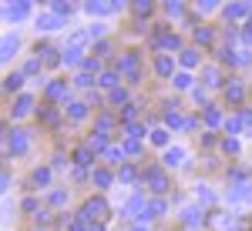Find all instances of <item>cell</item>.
Here are the masks:
<instances>
[{
	"label": "cell",
	"instance_id": "obj_17",
	"mask_svg": "<svg viewBox=\"0 0 252 231\" xmlns=\"http://www.w3.org/2000/svg\"><path fill=\"white\" fill-rule=\"evenodd\" d=\"M14 47H17V37H3V57H10Z\"/></svg>",
	"mask_w": 252,
	"mask_h": 231
},
{
	"label": "cell",
	"instance_id": "obj_29",
	"mask_svg": "<svg viewBox=\"0 0 252 231\" xmlns=\"http://www.w3.org/2000/svg\"><path fill=\"white\" fill-rule=\"evenodd\" d=\"M249 27H252V20H249Z\"/></svg>",
	"mask_w": 252,
	"mask_h": 231
},
{
	"label": "cell",
	"instance_id": "obj_4",
	"mask_svg": "<svg viewBox=\"0 0 252 231\" xmlns=\"http://www.w3.org/2000/svg\"><path fill=\"white\" fill-rule=\"evenodd\" d=\"M148 181H152V188H155V191H165V188H168V178L158 171V168H152V171H148Z\"/></svg>",
	"mask_w": 252,
	"mask_h": 231
},
{
	"label": "cell",
	"instance_id": "obj_5",
	"mask_svg": "<svg viewBox=\"0 0 252 231\" xmlns=\"http://www.w3.org/2000/svg\"><path fill=\"white\" fill-rule=\"evenodd\" d=\"M47 94H51V97H64V94H67V84H64V80H54V84L47 87Z\"/></svg>",
	"mask_w": 252,
	"mask_h": 231
},
{
	"label": "cell",
	"instance_id": "obj_18",
	"mask_svg": "<svg viewBox=\"0 0 252 231\" xmlns=\"http://www.w3.org/2000/svg\"><path fill=\"white\" fill-rule=\"evenodd\" d=\"M195 40H202V44H209V40H212V30H205V27H198V30H195Z\"/></svg>",
	"mask_w": 252,
	"mask_h": 231
},
{
	"label": "cell",
	"instance_id": "obj_22",
	"mask_svg": "<svg viewBox=\"0 0 252 231\" xmlns=\"http://www.w3.org/2000/svg\"><path fill=\"white\" fill-rule=\"evenodd\" d=\"M165 161H168V164H178V161H182V151H178V148H175V151H168V157H165Z\"/></svg>",
	"mask_w": 252,
	"mask_h": 231
},
{
	"label": "cell",
	"instance_id": "obj_19",
	"mask_svg": "<svg viewBox=\"0 0 252 231\" xmlns=\"http://www.w3.org/2000/svg\"><path fill=\"white\" fill-rule=\"evenodd\" d=\"M185 221H189V225H198V221H202V214L195 211V208H189V211H185Z\"/></svg>",
	"mask_w": 252,
	"mask_h": 231
},
{
	"label": "cell",
	"instance_id": "obj_25",
	"mask_svg": "<svg viewBox=\"0 0 252 231\" xmlns=\"http://www.w3.org/2000/svg\"><path fill=\"white\" fill-rule=\"evenodd\" d=\"M101 34H104V27H101V24H94V27L88 30V37H101Z\"/></svg>",
	"mask_w": 252,
	"mask_h": 231
},
{
	"label": "cell",
	"instance_id": "obj_3",
	"mask_svg": "<svg viewBox=\"0 0 252 231\" xmlns=\"http://www.w3.org/2000/svg\"><path fill=\"white\" fill-rule=\"evenodd\" d=\"M3 17L7 20H24L27 17V3H7V7H3Z\"/></svg>",
	"mask_w": 252,
	"mask_h": 231
},
{
	"label": "cell",
	"instance_id": "obj_12",
	"mask_svg": "<svg viewBox=\"0 0 252 231\" xmlns=\"http://www.w3.org/2000/svg\"><path fill=\"white\" fill-rule=\"evenodd\" d=\"M74 161H78V164H91V148H81V151L74 154Z\"/></svg>",
	"mask_w": 252,
	"mask_h": 231
},
{
	"label": "cell",
	"instance_id": "obj_26",
	"mask_svg": "<svg viewBox=\"0 0 252 231\" xmlns=\"http://www.w3.org/2000/svg\"><path fill=\"white\" fill-rule=\"evenodd\" d=\"M64 198H67L64 191H54V194H51V201H54V205H64Z\"/></svg>",
	"mask_w": 252,
	"mask_h": 231
},
{
	"label": "cell",
	"instance_id": "obj_9",
	"mask_svg": "<svg viewBox=\"0 0 252 231\" xmlns=\"http://www.w3.org/2000/svg\"><path fill=\"white\" fill-rule=\"evenodd\" d=\"M31 107H34V101H31V97H20V101H17V107H14V114H27Z\"/></svg>",
	"mask_w": 252,
	"mask_h": 231
},
{
	"label": "cell",
	"instance_id": "obj_1",
	"mask_svg": "<svg viewBox=\"0 0 252 231\" xmlns=\"http://www.w3.org/2000/svg\"><path fill=\"white\" fill-rule=\"evenodd\" d=\"M7 148L14 154H24L27 151V134L24 131H7Z\"/></svg>",
	"mask_w": 252,
	"mask_h": 231
},
{
	"label": "cell",
	"instance_id": "obj_7",
	"mask_svg": "<svg viewBox=\"0 0 252 231\" xmlns=\"http://www.w3.org/2000/svg\"><path fill=\"white\" fill-rule=\"evenodd\" d=\"M58 24H61L58 17H37V27H40V30H58Z\"/></svg>",
	"mask_w": 252,
	"mask_h": 231
},
{
	"label": "cell",
	"instance_id": "obj_16",
	"mask_svg": "<svg viewBox=\"0 0 252 231\" xmlns=\"http://www.w3.org/2000/svg\"><path fill=\"white\" fill-rule=\"evenodd\" d=\"M246 10H249V7H242V3H235V7H229V10H225V17H242Z\"/></svg>",
	"mask_w": 252,
	"mask_h": 231
},
{
	"label": "cell",
	"instance_id": "obj_14",
	"mask_svg": "<svg viewBox=\"0 0 252 231\" xmlns=\"http://www.w3.org/2000/svg\"><path fill=\"white\" fill-rule=\"evenodd\" d=\"M78 54H81V44H74V47L64 54V64H74V60H78Z\"/></svg>",
	"mask_w": 252,
	"mask_h": 231
},
{
	"label": "cell",
	"instance_id": "obj_13",
	"mask_svg": "<svg viewBox=\"0 0 252 231\" xmlns=\"http://www.w3.org/2000/svg\"><path fill=\"white\" fill-rule=\"evenodd\" d=\"M94 181L101 184V188H108V184H111V174L108 171H94Z\"/></svg>",
	"mask_w": 252,
	"mask_h": 231
},
{
	"label": "cell",
	"instance_id": "obj_28",
	"mask_svg": "<svg viewBox=\"0 0 252 231\" xmlns=\"http://www.w3.org/2000/svg\"><path fill=\"white\" fill-rule=\"evenodd\" d=\"M71 231H88V228H84V221H81V218H74V221H71Z\"/></svg>",
	"mask_w": 252,
	"mask_h": 231
},
{
	"label": "cell",
	"instance_id": "obj_23",
	"mask_svg": "<svg viewBox=\"0 0 252 231\" xmlns=\"http://www.w3.org/2000/svg\"><path fill=\"white\" fill-rule=\"evenodd\" d=\"M175 84H178V87H189V84H192V77H189V74H178V77H175Z\"/></svg>",
	"mask_w": 252,
	"mask_h": 231
},
{
	"label": "cell",
	"instance_id": "obj_27",
	"mask_svg": "<svg viewBox=\"0 0 252 231\" xmlns=\"http://www.w3.org/2000/svg\"><path fill=\"white\" fill-rule=\"evenodd\" d=\"M152 137H155V144H165V141H168V134H165V131H155Z\"/></svg>",
	"mask_w": 252,
	"mask_h": 231
},
{
	"label": "cell",
	"instance_id": "obj_6",
	"mask_svg": "<svg viewBox=\"0 0 252 231\" xmlns=\"http://www.w3.org/2000/svg\"><path fill=\"white\" fill-rule=\"evenodd\" d=\"M225 94H229V101H235V104H239V101H242V94H246V87H242V84H229V91H225Z\"/></svg>",
	"mask_w": 252,
	"mask_h": 231
},
{
	"label": "cell",
	"instance_id": "obj_2",
	"mask_svg": "<svg viewBox=\"0 0 252 231\" xmlns=\"http://www.w3.org/2000/svg\"><path fill=\"white\" fill-rule=\"evenodd\" d=\"M104 211H108V205H104L101 198H91V201L84 205V214H81V218H104Z\"/></svg>",
	"mask_w": 252,
	"mask_h": 231
},
{
	"label": "cell",
	"instance_id": "obj_15",
	"mask_svg": "<svg viewBox=\"0 0 252 231\" xmlns=\"http://www.w3.org/2000/svg\"><path fill=\"white\" fill-rule=\"evenodd\" d=\"M47 178H51V171H47V168H37V171H34V184H44Z\"/></svg>",
	"mask_w": 252,
	"mask_h": 231
},
{
	"label": "cell",
	"instance_id": "obj_10",
	"mask_svg": "<svg viewBox=\"0 0 252 231\" xmlns=\"http://www.w3.org/2000/svg\"><path fill=\"white\" fill-rule=\"evenodd\" d=\"M182 64H185V67H195V64H198V51H185V54H182Z\"/></svg>",
	"mask_w": 252,
	"mask_h": 231
},
{
	"label": "cell",
	"instance_id": "obj_8",
	"mask_svg": "<svg viewBox=\"0 0 252 231\" xmlns=\"http://www.w3.org/2000/svg\"><path fill=\"white\" fill-rule=\"evenodd\" d=\"M155 71H158V74H172V57H158L155 60Z\"/></svg>",
	"mask_w": 252,
	"mask_h": 231
},
{
	"label": "cell",
	"instance_id": "obj_20",
	"mask_svg": "<svg viewBox=\"0 0 252 231\" xmlns=\"http://www.w3.org/2000/svg\"><path fill=\"white\" fill-rule=\"evenodd\" d=\"M88 148H91V151H101V148H104V137H101V134L91 137V141H88Z\"/></svg>",
	"mask_w": 252,
	"mask_h": 231
},
{
	"label": "cell",
	"instance_id": "obj_21",
	"mask_svg": "<svg viewBox=\"0 0 252 231\" xmlns=\"http://www.w3.org/2000/svg\"><path fill=\"white\" fill-rule=\"evenodd\" d=\"M71 117L81 121V117H84V104H71Z\"/></svg>",
	"mask_w": 252,
	"mask_h": 231
},
{
	"label": "cell",
	"instance_id": "obj_24",
	"mask_svg": "<svg viewBox=\"0 0 252 231\" xmlns=\"http://www.w3.org/2000/svg\"><path fill=\"white\" fill-rule=\"evenodd\" d=\"M54 14H71V3H54Z\"/></svg>",
	"mask_w": 252,
	"mask_h": 231
},
{
	"label": "cell",
	"instance_id": "obj_11",
	"mask_svg": "<svg viewBox=\"0 0 252 231\" xmlns=\"http://www.w3.org/2000/svg\"><path fill=\"white\" fill-rule=\"evenodd\" d=\"M17 87H20V74H10L3 80V91H17Z\"/></svg>",
	"mask_w": 252,
	"mask_h": 231
}]
</instances>
